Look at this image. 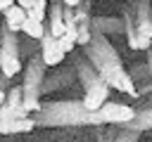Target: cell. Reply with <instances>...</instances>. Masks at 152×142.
Instances as JSON below:
<instances>
[{"label": "cell", "instance_id": "6da1fadb", "mask_svg": "<svg viewBox=\"0 0 152 142\" xmlns=\"http://www.w3.org/2000/svg\"><path fill=\"white\" fill-rule=\"evenodd\" d=\"M107 95H109V85L95 76L88 85H86V95H83V109L86 111H100L107 104Z\"/></svg>", "mask_w": 152, "mask_h": 142}, {"label": "cell", "instance_id": "7a4b0ae2", "mask_svg": "<svg viewBox=\"0 0 152 142\" xmlns=\"http://www.w3.org/2000/svg\"><path fill=\"white\" fill-rule=\"evenodd\" d=\"M0 71L7 76V78H12V76H17L19 71H21V59H19V54H17V45H14V40H0Z\"/></svg>", "mask_w": 152, "mask_h": 142}, {"label": "cell", "instance_id": "3957f363", "mask_svg": "<svg viewBox=\"0 0 152 142\" xmlns=\"http://www.w3.org/2000/svg\"><path fill=\"white\" fill-rule=\"evenodd\" d=\"M135 114H138V111H133L131 106L116 104V102H107V104L100 109L102 121H104V123H114V125H119V123H133V121H135Z\"/></svg>", "mask_w": 152, "mask_h": 142}, {"label": "cell", "instance_id": "277c9868", "mask_svg": "<svg viewBox=\"0 0 152 142\" xmlns=\"http://www.w3.org/2000/svg\"><path fill=\"white\" fill-rule=\"evenodd\" d=\"M64 57H66V54L59 50L57 38L50 36V33H45V36L40 38V59H43V64H45V66H57V64L64 62Z\"/></svg>", "mask_w": 152, "mask_h": 142}, {"label": "cell", "instance_id": "5b68a950", "mask_svg": "<svg viewBox=\"0 0 152 142\" xmlns=\"http://www.w3.org/2000/svg\"><path fill=\"white\" fill-rule=\"evenodd\" d=\"M5 21H7V28L12 33H19L21 31V24L26 21V9H21L19 5H12L7 12H5Z\"/></svg>", "mask_w": 152, "mask_h": 142}, {"label": "cell", "instance_id": "8992f818", "mask_svg": "<svg viewBox=\"0 0 152 142\" xmlns=\"http://www.w3.org/2000/svg\"><path fill=\"white\" fill-rule=\"evenodd\" d=\"M21 33H26V36H28V38H33V40H40V38L45 36V28H43V24H40V21L26 19V21L21 24Z\"/></svg>", "mask_w": 152, "mask_h": 142}, {"label": "cell", "instance_id": "52a82bcc", "mask_svg": "<svg viewBox=\"0 0 152 142\" xmlns=\"http://www.w3.org/2000/svg\"><path fill=\"white\" fill-rule=\"evenodd\" d=\"M45 12H48V2L45 0H36L33 7L26 12V19H33V21H45Z\"/></svg>", "mask_w": 152, "mask_h": 142}, {"label": "cell", "instance_id": "ba28073f", "mask_svg": "<svg viewBox=\"0 0 152 142\" xmlns=\"http://www.w3.org/2000/svg\"><path fill=\"white\" fill-rule=\"evenodd\" d=\"M64 31H66V21L62 19L59 9H55V12H52V21H50V36L62 38V36H64Z\"/></svg>", "mask_w": 152, "mask_h": 142}, {"label": "cell", "instance_id": "9c48e42d", "mask_svg": "<svg viewBox=\"0 0 152 142\" xmlns=\"http://www.w3.org/2000/svg\"><path fill=\"white\" fill-rule=\"evenodd\" d=\"M145 43H150L152 40V19H142L140 24H138V31H135Z\"/></svg>", "mask_w": 152, "mask_h": 142}, {"label": "cell", "instance_id": "30bf717a", "mask_svg": "<svg viewBox=\"0 0 152 142\" xmlns=\"http://www.w3.org/2000/svg\"><path fill=\"white\" fill-rule=\"evenodd\" d=\"M140 133H142V130H138V128H126V130H121V133L114 137V142H135Z\"/></svg>", "mask_w": 152, "mask_h": 142}, {"label": "cell", "instance_id": "8fae6325", "mask_svg": "<svg viewBox=\"0 0 152 142\" xmlns=\"http://www.w3.org/2000/svg\"><path fill=\"white\" fill-rule=\"evenodd\" d=\"M57 45H59V50L64 52V54H69L74 47H76V43L71 40V38H66V36H62V38H57Z\"/></svg>", "mask_w": 152, "mask_h": 142}, {"label": "cell", "instance_id": "7c38bea8", "mask_svg": "<svg viewBox=\"0 0 152 142\" xmlns=\"http://www.w3.org/2000/svg\"><path fill=\"white\" fill-rule=\"evenodd\" d=\"M90 43V33L86 28H78V45H88Z\"/></svg>", "mask_w": 152, "mask_h": 142}, {"label": "cell", "instance_id": "4fadbf2b", "mask_svg": "<svg viewBox=\"0 0 152 142\" xmlns=\"http://www.w3.org/2000/svg\"><path fill=\"white\" fill-rule=\"evenodd\" d=\"M12 5H17V0H0V12L5 14V12L12 7Z\"/></svg>", "mask_w": 152, "mask_h": 142}, {"label": "cell", "instance_id": "5bb4252c", "mask_svg": "<svg viewBox=\"0 0 152 142\" xmlns=\"http://www.w3.org/2000/svg\"><path fill=\"white\" fill-rule=\"evenodd\" d=\"M33 2H36V0H17V5H19L21 9H26V12L33 7Z\"/></svg>", "mask_w": 152, "mask_h": 142}, {"label": "cell", "instance_id": "9a60e30c", "mask_svg": "<svg viewBox=\"0 0 152 142\" xmlns=\"http://www.w3.org/2000/svg\"><path fill=\"white\" fill-rule=\"evenodd\" d=\"M78 2H81V0H64V5H66V7H76Z\"/></svg>", "mask_w": 152, "mask_h": 142}, {"label": "cell", "instance_id": "2e32d148", "mask_svg": "<svg viewBox=\"0 0 152 142\" xmlns=\"http://www.w3.org/2000/svg\"><path fill=\"white\" fill-rule=\"evenodd\" d=\"M5 99H7V92H5V90H2V88H0V106H2V104H5Z\"/></svg>", "mask_w": 152, "mask_h": 142}, {"label": "cell", "instance_id": "e0dca14e", "mask_svg": "<svg viewBox=\"0 0 152 142\" xmlns=\"http://www.w3.org/2000/svg\"><path fill=\"white\" fill-rule=\"evenodd\" d=\"M0 40H2V38H0Z\"/></svg>", "mask_w": 152, "mask_h": 142}, {"label": "cell", "instance_id": "ac0fdd59", "mask_svg": "<svg viewBox=\"0 0 152 142\" xmlns=\"http://www.w3.org/2000/svg\"><path fill=\"white\" fill-rule=\"evenodd\" d=\"M45 2H48V0H45Z\"/></svg>", "mask_w": 152, "mask_h": 142}]
</instances>
